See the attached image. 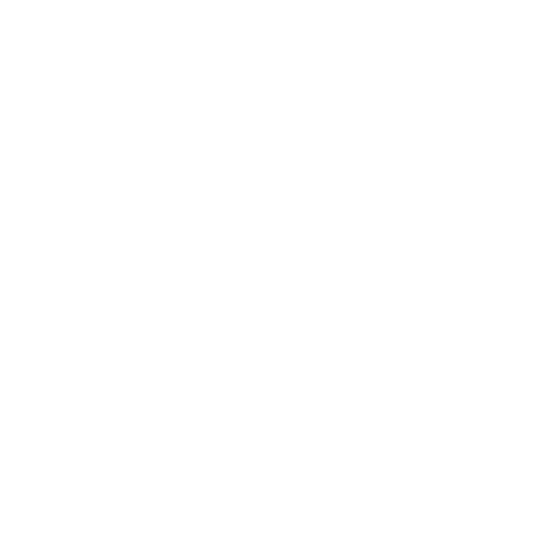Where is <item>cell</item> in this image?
I'll return each instance as SVG.
<instances>
[]
</instances>
